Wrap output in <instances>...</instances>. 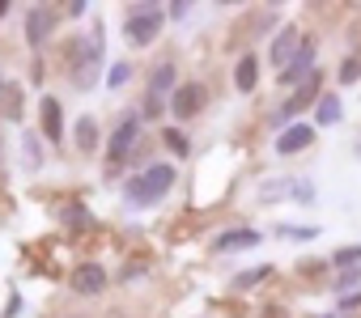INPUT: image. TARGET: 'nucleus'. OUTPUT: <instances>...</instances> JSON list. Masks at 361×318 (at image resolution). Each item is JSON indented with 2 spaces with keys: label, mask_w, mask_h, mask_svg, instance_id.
<instances>
[{
  "label": "nucleus",
  "mask_w": 361,
  "mask_h": 318,
  "mask_svg": "<svg viewBox=\"0 0 361 318\" xmlns=\"http://www.w3.org/2000/svg\"><path fill=\"white\" fill-rule=\"evenodd\" d=\"M170 187H174V170L157 162V166H149L145 174H136L128 183V204H157V200L170 196Z\"/></svg>",
  "instance_id": "f257e3e1"
},
{
  "label": "nucleus",
  "mask_w": 361,
  "mask_h": 318,
  "mask_svg": "<svg viewBox=\"0 0 361 318\" xmlns=\"http://www.w3.org/2000/svg\"><path fill=\"white\" fill-rule=\"evenodd\" d=\"M98 64H102V39H77L73 51H68V68H73V81L77 89H90L94 77H98Z\"/></svg>",
  "instance_id": "f03ea898"
},
{
  "label": "nucleus",
  "mask_w": 361,
  "mask_h": 318,
  "mask_svg": "<svg viewBox=\"0 0 361 318\" xmlns=\"http://www.w3.org/2000/svg\"><path fill=\"white\" fill-rule=\"evenodd\" d=\"M161 13H166L161 5H132L128 18H123V34H128V43H136V47L153 43L157 30H161V22H166Z\"/></svg>",
  "instance_id": "7ed1b4c3"
},
{
  "label": "nucleus",
  "mask_w": 361,
  "mask_h": 318,
  "mask_svg": "<svg viewBox=\"0 0 361 318\" xmlns=\"http://www.w3.org/2000/svg\"><path fill=\"white\" fill-rule=\"evenodd\" d=\"M302 43H306V39L298 34V26H285V30L276 34V43H272V51H268V60H272V64H276V68L285 72V68H289V64L298 60V47H302Z\"/></svg>",
  "instance_id": "20e7f679"
},
{
  "label": "nucleus",
  "mask_w": 361,
  "mask_h": 318,
  "mask_svg": "<svg viewBox=\"0 0 361 318\" xmlns=\"http://www.w3.org/2000/svg\"><path fill=\"white\" fill-rule=\"evenodd\" d=\"M56 22H60V13H56L51 5L30 9V18H26V39H30L35 47H43V43H47V34L56 30Z\"/></svg>",
  "instance_id": "39448f33"
},
{
  "label": "nucleus",
  "mask_w": 361,
  "mask_h": 318,
  "mask_svg": "<svg viewBox=\"0 0 361 318\" xmlns=\"http://www.w3.org/2000/svg\"><path fill=\"white\" fill-rule=\"evenodd\" d=\"M314 94H319V72H310V77H306V81L298 85V94H293V98H289V102H285V106H281L276 115H272V127L289 123V119H293V115H298V110H302V106H306L310 98H314Z\"/></svg>",
  "instance_id": "423d86ee"
},
{
  "label": "nucleus",
  "mask_w": 361,
  "mask_h": 318,
  "mask_svg": "<svg viewBox=\"0 0 361 318\" xmlns=\"http://www.w3.org/2000/svg\"><path fill=\"white\" fill-rule=\"evenodd\" d=\"M73 293H81V297H94V293H102L106 288V272L98 267V263H77V272H73Z\"/></svg>",
  "instance_id": "0eeeda50"
},
{
  "label": "nucleus",
  "mask_w": 361,
  "mask_h": 318,
  "mask_svg": "<svg viewBox=\"0 0 361 318\" xmlns=\"http://www.w3.org/2000/svg\"><path fill=\"white\" fill-rule=\"evenodd\" d=\"M200 106H204V89H200V85H178V89H174V102H170L174 119H192Z\"/></svg>",
  "instance_id": "6e6552de"
},
{
  "label": "nucleus",
  "mask_w": 361,
  "mask_h": 318,
  "mask_svg": "<svg viewBox=\"0 0 361 318\" xmlns=\"http://www.w3.org/2000/svg\"><path fill=\"white\" fill-rule=\"evenodd\" d=\"M136 136H140V119H136V115H123V123H119L115 136H111V162L128 157V148L136 144Z\"/></svg>",
  "instance_id": "1a4fd4ad"
},
{
  "label": "nucleus",
  "mask_w": 361,
  "mask_h": 318,
  "mask_svg": "<svg viewBox=\"0 0 361 318\" xmlns=\"http://www.w3.org/2000/svg\"><path fill=\"white\" fill-rule=\"evenodd\" d=\"M310 64H314V43L306 39L302 51H298V60L281 72V85H298V81H306V77H310Z\"/></svg>",
  "instance_id": "9d476101"
},
{
  "label": "nucleus",
  "mask_w": 361,
  "mask_h": 318,
  "mask_svg": "<svg viewBox=\"0 0 361 318\" xmlns=\"http://www.w3.org/2000/svg\"><path fill=\"white\" fill-rule=\"evenodd\" d=\"M310 140H314V127L293 123V127H285V132L276 136V153H298V148H306Z\"/></svg>",
  "instance_id": "9b49d317"
},
{
  "label": "nucleus",
  "mask_w": 361,
  "mask_h": 318,
  "mask_svg": "<svg viewBox=\"0 0 361 318\" xmlns=\"http://www.w3.org/2000/svg\"><path fill=\"white\" fill-rule=\"evenodd\" d=\"M247 246H259V234H255V229H230V234H221V238L213 242L217 255H226V250H247Z\"/></svg>",
  "instance_id": "f8f14e48"
},
{
  "label": "nucleus",
  "mask_w": 361,
  "mask_h": 318,
  "mask_svg": "<svg viewBox=\"0 0 361 318\" xmlns=\"http://www.w3.org/2000/svg\"><path fill=\"white\" fill-rule=\"evenodd\" d=\"M39 115H43V132H47V140H60V136H64V123H60L64 110H60V102H56V98H43V102H39Z\"/></svg>",
  "instance_id": "ddd939ff"
},
{
  "label": "nucleus",
  "mask_w": 361,
  "mask_h": 318,
  "mask_svg": "<svg viewBox=\"0 0 361 318\" xmlns=\"http://www.w3.org/2000/svg\"><path fill=\"white\" fill-rule=\"evenodd\" d=\"M255 77H259L255 56H243V60H238V68H234V85H238L243 94H251V89H255Z\"/></svg>",
  "instance_id": "4468645a"
},
{
  "label": "nucleus",
  "mask_w": 361,
  "mask_h": 318,
  "mask_svg": "<svg viewBox=\"0 0 361 318\" xmlns=\"http://www.w3.org/2000/svg\"><path fill=\"white\" fill-rule=\"evenodd\" d=\"M340 115H344L340 98H336V94H323V98H319V106H314V119H319L323 127H331V123H340Z\"/></svg>",
  "instance_id": "2eb2a0df"
},
{
  "label": "nucleus",
  "mask_w": 361,
  "mask_h": 318,
  "mask_svg": "<svg viewBox=\"0 0 361 318\" xmlns=\"http://www.w3.org/2000/svg\"><path fill=\"white\" fill-rule=\"evenodd\" d=\"M94 144H98V119L85 115V119L77 123V148H81V153H94Z\"/></svg>",
  "instance_id": "dca6fc26"
},
{
  "label": "nucleus",
  "mask_w": 361,
  "mask_h": 318,
  "mask_svg": "<svg viewBox=\"0 0 361 318\" xmlns=\"http://www.w3.org/2000/svg\"><path fill=\"white\" fill-rule=\"evenodd\" d=\"M285 196H293V183H289V179H272V183L259 187V200H264V204H276V200H285Z\"/></svg>",
  "instance_id": "f3484780"
},
{
  "label": "nucleus",
  "mask_w": 361,
  "mask_h": 318,
  "mask_svg": "<svg viewBox=\"0 0 361 318\" xmlns=\"http://www.w3.org/2000/svg\"><path fill=\"white\" fill-rule=\"evenodd\" d=\"M170 81H174V64H161V68H153V85H149V94H166L170 89Z\"/></svg>",
  "instance_id": "a211bd4d"
},
{
  "label": "nucleus",
  "mask_w": 361,
  "mask_h": 318,
  "mask_svg": "<svg viewBox=\"0 0 361 318\" xmlns=\"http://www.w3.org/2000/svg\"><path fill=\"white\" fill-rule=\"evenodd\" d=\"M272 276V267L264 263V267H251V272H243V276H234V288H251V284H264Z\"/></svg>",
  "instance_id": "6ab92c4d"
},
{
  "label": "nucleus",
  "mask_w": 361,
  "mask_h": 318,
  "mask_svg": "<svg viewBox=\"0 0 361 318\" xmlns=\"http://www.w3.org/2000/svg\"><path fill=\"white\" fill-rule=\"evenodd\" d=\"M331 263H336V267H361V246H344V250H336Z\"/></svg>",
  "instance_id": "aec40b11"
},
{
  "label": "nucleus",
  "mask_w": 361,
  "mask_h": 318,
  "mask_svg": "<svg viewBox=\"0 0 361 318\" xmlns=\"http://www.w3.org/2000/svg\"><path fill=\"white\" fill-rule=\"evenodd\" d=\"M128 77H132V68H128V64H115V68L106 72V85H111V89H123Z\"/></svg>",
  "instance_id": "412c9836"
},
{
  "label": "nucleus",
  "mask_w": 361,
  "mask_h": 318,
  "mask_svg": "<svg viewBox=\"0 0 361 318\" xmlns=\"http://www.w3.org/2000/svg\"><path fill=\"white\" fill-rule=\"evenodd\" d=\"M22 148H26V166H30V170H35V166H43V153H39V140H35V136H26V144H22Z\"/></svg>",
  "instance_id": "4be33fe9"
},
{
  "label": "nucleus",
  "mask_w": 361,
  "mask_h": 318,
  "mask_svg": "<svg viewBox=\"0 0 361 318\" xmlns=\"http://www.w3.org/2000/svg\"><path fill=\"white\" fill-rule=\"evenodd\" d=\"M161 136H166V144H170V148H174V153H188V140H183V136H178V132H174V127H166V132H161Z\"/></svg>",
  "instance_id": "5701e85b"
},
{
  "label": "nucleus",
  "mask_w": 361,
  "mask_h": 318,
  "mask_svg": "<svg viewBox=\"0 0 361 318\" xmlns=\"http://www.w3.org/2000/svg\"><path fill=\"white\" fill-rule=\"evenodd\" d=\"M166 13H170L174 22H183V18L192 13V5H188V0H174V5H166Z\"/></svg>",
  "instance_id": "b1692460"
},
{
  "label": "nucleus",
  "mask_w": 361,
  "mask_h": 318,
  "mask_svg": "<svg viewBox=\"0 0 361 318\" xmlns=\"http://www.w3.org/2000/svg\"><path fill=\"white\" fill-rule=\"evenodd\" d=\"M361 77V60H344V68H340V81H357Z\"/></svg>",
  "instance_id": "393cba45"
},
{
  "label": "nucleus",
  "mask_w": 361,
  "mask_h": 318,
  "mask_svg": "<svg viewBox=\"0 0 361 318\" xmlns=\"http://www.w3.org/2000/svg\"><path fill=\"white\" fill-rule=\"evenodd\" d=\"M293 200L310 204V200H314V187H310V183H293Z\"/></svg>",
  "instance_id": "a878e982"
},
{
  "label": "nucleus",
  "mask_w": 361,
  "mask_h": 318,
  "mask_svg": "<svg viewBox=\"0 0 361 318\" xmlns=\"http://www.w3.org/2000/svg\"><path fill=\"white\" fill-rule=\"evenodd\" d=\"M361 280V267H353V272H344L340 280H336V288H348V284H357Z\"/></svg>",
  "instance_id": "bb28decb"
},
{
  "label": "nucleus",
  "mask_w": 361,
  "mask_h": 318,
  "mask_svg": "<svg viewBox=\"0 0 361 318\" xmlns=\"http://www.w3.org/2000/svg\"><path fill=\"white\" fill-rule=\"evenodd\" d=\"M281 238H314V229H293V225H285Z\"/></svg>",
  "instance_id": "cd10ccee"
},
{
  "label": "nucleus",
  "mask_w": 361,
  "mask_h": 318,
  "mask_svg": "<svg viewBox=\"0 0 361 318\" xmlns=\"http://www.w3.org/2000/svg\"><path fill=\"white\" fill-rule=\"evenodd\" d=\"M353 305H361V293H344L340 297V310H353Z\"/></svg>",
  "instance_id": "c85d7f7f"
},
{
  "label": "nucleus",
  "mask_w": 361,
  "mask_h": 318,
  "mask_svg": "<svg viewBox=\"0 0 361 318\" xmlns=\"http://www.w3.org/2000/svg\"><path fill=\"white\" fill-rule=\"evenodd\" d=\"M64 13H68V18H81V13H85V5H81V0H73V5H64Z\"/></svg>",
  "instance_id": "c756f323"
},
{
  "label": "nucleus",
  "mask_w": 361,
  "mask_h": 318,
  "mask_svg": "<svg viewBox=\"0 0 361 318\" xmlns=\"http://www.w3.org/2000/svg\"><path fill=\"white\" fill-rule=\"evenodd\" d=\"M9 13V0H0V18H5Z\"/></svg>",
  "instance_id": "7c9ffc66"
},
{
  "label": "nucleus",
  "mask_w": 361,
  "mask_h": 318,
  "mask_svg": "<svg viewBox=\"0 0 361 318\" xmlns=\"http://www.w3.org/2000/svg\"><path fill=\"white\" fill-rule=\"evenodd\" d=\"M319 318H340V314H319Z\"/></svg>",
  "instance_id": "2f4dec72"
}]
</instances>
